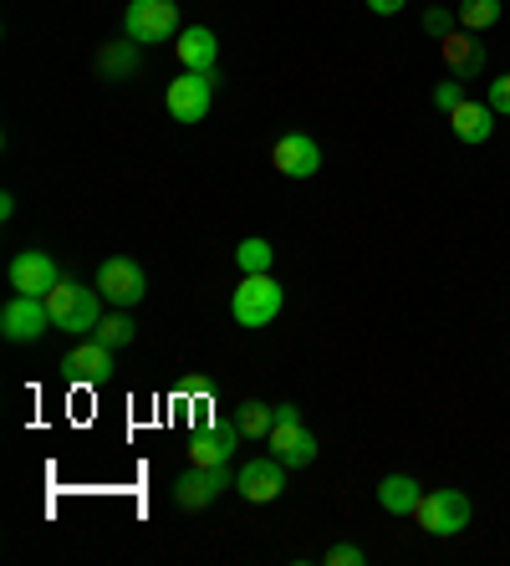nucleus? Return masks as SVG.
I'll list each match as a JSON object with an SVG mask.
<instances>
[{"label": "nucleus", "mask_w": 510, "mask_h": 566, "mask_svg": "<svg viewBox=\"0 0 510 566\" xmlns=\"http://www.w3.org/2000/svg\"><path fill=\"white\" fill-rule=\"evenodd\" d=\"M404 6H408V0H367V11H373V15H398Z\"/></svg>", "instance_id": "obj_28"}, {"label": "nucleus", "mask_w": 510, "mask_h": 566, "mask_svg": "<svg viewBox=\"0 0 510 566\" xmlns=\"http://www.w3.org/2000/svg\"><path fill=\"white\" fill-rule=\"evenodd\" d=\"M6 281H11V291H21V296H46V291L62 281V271H56V261L46 251H21L6 265Z\"/></svg>", "instance_id": "obj_12"}, {"label": "nucleus", "mask_w": 510, "mask_h": 566, "mask_svg": "<svg viewBox=\"0 0 510 566\" xmlns=\"http://www.w3.org/2000/svg\"><path fill=\"white\" fill-rule=\"evenodd\" d=\"M236 490L246 495V501L256 505H271L281 490H287V464L275 460V454H261V460H246L236 470Z\"/></svg>", "instance_id": "obj_11"}, {"label": "nucleus", "mask_w": 510, "mask_h": 566, "mask_svg": "<svg viewBox=\"0 0 510 566\" xmlns=\"http://www.w3.org/2000/svg\"><path fill=\"white\" fill-rule=\"evenodd\" d=\"M470 515H475V505L465 490H424V501L414 505L419 531H429V536H439V541L470 531Z\"/></svg>", "instance_id": "obj_3"}, {"label": "nucleus", "mask_w": 510, "mask_h": 566, "mask_svg": "<svg viewBox=\"0 0 510 566\" xmlns=\"http://www.w3.org/2000/svg\"><path fill=\"white\" fill-rule=\"evenodd\" d=\"M52 332V312H46V296H21L15 291L11 302L0 306V337L15 347L37 343V337H46Z\"/></svg>", "instance_id": "obj_8"}, {"label": "nucleus", "mask_w": 510, "mask_h": 566, "mask_svg": "<svg viewBox=\"0 0 510 566\" xmlns=\"http://www.w3.org/2000/svg\"><path fill=\"white\" fill-rule=\"evenodd\" d=\"M500 11H506V6H500V0H459V27L465 31H490L500 21Z\"/></svg>", "instance_id": "obj_22"}, {"label": "nucleus", "mask_w": 510, "mask_h": 566, "mask_svg": "<svg viewBox=\"0 0 510 566\" xmlns=\"http://www.w3.org/2000/svg\"><path fill=\"white\" fill-rule=\"evenodd\" d=\"M210 103H215V77L210 72H189V66H184L179 77L169 82V93H164V107H169L174 123H205L210 118Z\"/></svg>", "instance_id": "obj_7"}, {"label": "nucleus", "mask_w": 510, "mask_h": 566, "mask_svg": "<svg viewBox=\"0 0 510 566\" xmlns=\"http://www.w3.org/2000/svg\"><path fill=\"white\" fill-rule=\"evenodd\" d=\"M97 291H103V302L113 306H138L148 296V276H144V265L128 261V255H113V261L97 265Z\"/></svg>", "instance_id": "obj_9"}, {"label": "nucleus", "mask_w": 510, "mask_h": 566, "mask_svg": "<svg viewBox=\"0 0 510 566\" xmlns=\"http://www.w3.org/2000/svg\"><path fill=\"white\" fill-rule=\"evenodd\" d=\"M485 103L496 107V118H510V72H506V77L490 82V93H485Z\"/></svg>", "instance_id": "obj_26"}, {"label": "nucleus", "mask_w": 510, "mask_h": 566, "mask_svg": "<svg viewBox=\"0 0 510 566\" xmlns=\"http://www.w3.org/2000/svg\"><path fill=\"white\" fill-rule=\"evenodd\" d=\"M327 566H363V546H353V541H337L327 552Z\"/></svg>", "instance_id": "obj_27"}, {"label": "nucleus", "mask_w": 510, "mask_h": 566, "mask_svg": "<svg viewBox=\"0 0 510 566\" xmlns=\"http://www.w3.org/2000/svg\"><path fill=\"white\" fill-rule=\"evenodd\" d=\"M236 444H240L236 429H205V434L189 439V460L195 464H230L236 460Z\"/></svg>", "instance_id": "obj_17"}, {"label": "nucleus", "mask_w": 510, "mask_h": 566, "mask_svg": "<svg viewBox=\"0 0 510 566\" xmlns=\"http://www.w3.org/2000/svg\"><path fill=\"white\" fill-rule=\"evenodd\" d=\"M97 72L113 82H128L133 72H138V41H113V46H103V52H97Z\"/></svg>", "instance_id": "obj_19"}, {"label": "nucleus", "mask_w": 510, "mask_h": 566, "mask_svg": "<svg viewBox=\"0 0 510 566\" xmlns=\"http://www.w3.org/2000/svg\"><path fill=\"white\" fill-rule=\"evenodd\" d=\"M92 337H97V343H107L113 353H118V347H128L133 337H138V327H133V316H123V306H118V312H107L103 322H97V332H92Z\"/></svg>", "instance_id": "obj_23"}, {"label": "nucleus", "mask_w": 510, "mask_h": 566, "mask_svg": "<svg viewBox=\"0 0 510 566\" xmlns=\"http://www.w3.org/2000/svg\"><path fill=\"white\" fill-rule=\"evenodd\" d=\"M455 27H459V15H455V11H445V6H429V11H424V31H429V36L445 41Z\"/></svg>", "instance_id": "obj_25"}, {"label": "nucleus", "mask_w": 510, "mask_h": 566, "mask_svg": "<svg viewBox=\"0 0 510 566\" xmlns=\"http://www.w3.org/2000/svg\"><path fill=\"white\" fill-rule=\"evenodd\" d=\"M439 52H445L449 77H459V82H475L485 72V46L475 41V31H449V36L439 41Z\"/></svg>", "instance_id": "obj_13"}, {"label": "nucleus", "mask_w": 510, "mask_h": 566, "mask_svg": "<svg viewBox=\"0 0 510 566\" xmlns=\"http://www.w3.org/2000/svg\"><path fill=\"white\" fill-rule=\"evenodd\" d=\"M434 107H439V113H455L459 103H465V82L459 77H449V82H434Z\"/></svg>", "instance_id": "obj_24"}, {"label": "nucleus", "mask_w": 510, "mask_h": 566, "mask_svg": "<svg viewBox=\"0 0 510 566\" xmlns=\"http://www.w3.org/2000/svg\"><path fill=\"white\" fill-rule=\"evenodd\" d=\"M174 52H179V62L189 66V72H210V77H215V62H220V41H215L210 27H184L179 36H174Z\"/></svg>", "instance_id": "obj_15"}, {"label": "nucleus", "mask_w": 510, "mask_h": 566, "mask_svg": "<svg viewBox=\"0 0 510 566\" xmlns=\"http://www.w3.org/2000/svg\"><path fill=\"white\" fill-rule=\"evenodd\" d=\"M225 490H236L230 464H189V470L174 480V501H179V511H205V505L220 501Z\"/></svg>", "instance_id": "obj_6"}, {"label": "nucleus", "mask_w": 510, "mask_h": 566, "mask_svg": "<svg viewBox=\"0 0 510 566\" xmlns=\"http://www.w3.org/2000/svg\"><path fill=\"white\" fill-rule=\"evenodd\" d=\"M271 164L275 174H287V179H312L322 169V144H316L312 133H281L271 148Z\"/></svg>", "instance_id": "obj_10"}, {"label": "nucleus", "mask_w": 510, "mask_h": 566, "mask_svg": "<svg viewBox=\"0 0 510 566\" xmlns=\"http://www.w3.org/2000/svg\"><path fill=\"white\" fill-rule=\"evenodd\" d=\"M46 312H52V327L56 332L87 337V332H97V322H103V291L62 276L52 291H46Z\"/></svg>", "instance_id": "obj_1"}, {"label": "nucleus", "mask_w": 510, "mask_h": 566, "mask_svg": "<svg viewBox=\"0 0 510 566\" xmlns=\"http://www.w3.org/2000/svg\"><path fill=\"white\" fill-rule=\"evenodd\" d=\"M281 306H287V291H281V281H275L271 271H261V276H240L236 296H230L236 322L240 327H250V332L271 327L275 316H281Z\"/></svg>", "instance_id": "obj_2"}, {"label": "nucleus", "mask_w": 510, "mask_h": 566, "mask_svg": "<svg viewBox=\"0 0 510 566\" xmlns=\"http://www.w3.org/2000/svg\"><path fill=\"white\" fill-rule=\"evenodd\" d=\"M449 128H455V138L459 144H470V148H480V144H490V133H496V107L490 103H465L449 113Z\"/></svg>", "instance_id": "obj_16"}, {"label": "nucleus", "mask_w": 510, "mask_h": 566, "mask_svg": "<svg viewBox=\"0 0 510 566\" xmlns=\"http://www.w3.org/2000/svg\"><path fill=\"white\" fill-rule=\"evenodd\" d=\"M271 449L275 460L287 464V470H306V464L316 460V434L306 429V419H301L296 403H275V423H271Z\"/></svg>", "instance_id": "obj_4"}, {"label": "nucleus", "mask_w": 510, "mask_h": 566, "mask_svg": "<svg viewBox=\"0 0 510 566\" xmlns=\"http://www.w3.org/2000/svg\"><path fill=\"white\" fill-rule=\"evenodd\" d=\"M62 373L72 382H103L107 373H113V347L97 343V337H92V343H77L62 357Z\"/></svg>", "instance_id": "obj_14"}, {"label": "nucleus", "mask_w": 510, "mask_h": 566, "mask_svg": "<svg viewBox=\"0 0 510 566\" xmlns=\"http://www.w3.org/2000/svg\"><path fill=\"white\" fill-rule=\"evenodd\" d=\"M271 423H275V409L261 403V398H246V403L236 409V434L240 439H266L271 434Z\"/></svg>", "instance_id": "obj_20"}, {"label": "nucleus", "mask_w": 510, "mask_h": 566, "mask_svg": "<svg viewBox=\"0 0 510 566\" xmlns=\"http://www.w3.org/2000/svg\"><path fill=\"white\" fill-rule=\"evenodd\" d=\"M271 265H275V245H271V240L250 235V240H240V245H236V271H240V276H261V271H271Z\"/></svg>", "instance_id": "obj_21"}, {"label": "nucleus", "mask_w": 510, "mask_h": 566, "mask_svg": "<svg viewBox=\"0 0 510 566\" xmlns=\"http://www.w3.org/2000/svg\"><path fill=\"white\" fill-rule=\"evenodd\" d=\"M179 6L174 0H128L123 11V36L138 41V46H154V41H174L179 36Z\"/></svg>", "instance_id": "obj_5"}, {"label": "nucleus", "mask_w": 510, "mask_h": 566, "mask_svg": "<svg viewBox=\"0 0 510 566\" xmlns=\"http://www.w3.org/2000/svg\"><path fill=\"white\" fill-rule=\"evenodd\" d=\"M424 501V485L414 480V474H388L378 485V505L388 515H414V505Z\"/></svg>", "instance_id": "obj_18"}]
</instances>
